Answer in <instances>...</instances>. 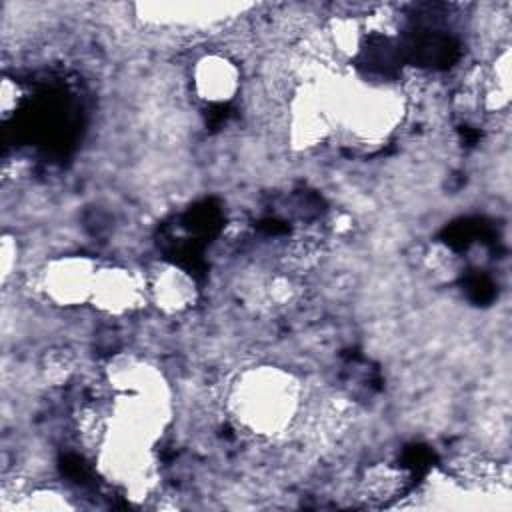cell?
Returning <instances> with one entry per match:
<instances>
[{
	"label": "cell",
	"mask_w": 512,
	"mask_h": 512,
	"mask_svg": "<svg viewBox=\"0 0 512 512\" xmlns=\"http://www.w3.org/2000/svg\"><path fill=\"white\" fill-rule=\"evenodd\" d=\"M238 426L272 438L292 426L300 410V384L278 366H254L238 374L228 396Z\"/></svg>",
	"instance_id": "6da1fadb"
},
{
	"label": "cell",
	"mask_w": 512,
	"mask_h": 512,
	"mask_svg": "<svg viewBox=\"0 0 512 512\" xmlns=\"http://www.w3.org/2000/svg\"><path fill=\"white\" fill-rule=\"evenodd\" d=\"M334 124L362 142H378L400 122L402 96L384 84L356 82L332 98Z\"/></svg>",
	"instance_id": "7a4b0ae2"
},
{
	"label": "cell",
	"mask_w": 512,
	"mask_h": 512,
	"mask_svg": "<svg viewBox=\"0 0 512 512\" xmlns=\"http://www.w3.org/2000/svg\"><path fill=\"white\" fill-rule=\"evenodd\" d=\"M98 264L88 256H58L38 272V288L54 306L72 308L90 302Z\"/></svg>",
	"instance_id": "3957f363"
},
{
	"label": "cell",
	"mask_w": 512,
	"mask_h": 512,
	"mask_svg": "<svg viewBox=\"0 0 512 512\" xmlns=\"http://www.w3.org/2000/svg\"><path fill=\"white\" fill-rule=\"evenodd\" d=\"M148 302V280L126 266H98L90 304L108 316H128Z\"/></svg>",
	"instance_id": "277c9868"
},
{
	"label": "cell",
	"mask_w": 512,
	"mask_h": 512,
	"mask_svg": "<svg viewBox=\"0 0 512 512\" xmlns=\"http://www.w3.org/2000/svg\"><path fill=\"white\" fill-rule=\"evenodd\" d=\"M192 92L206 104L230 102L240 90V68L220 52L200 56L190 72Z\"/></svg>",
	"instance_id": "5b68a950"
},
{
	"label": "cell",
	"mask_w": 512,
	"mask_h": 512,
	"mask_svg": "<svg viewBox=\"0 0 512 512\" xmlns=\"http://www.w3.org/2000/svg\"><path fill=\"white\" fill-rule=\"evenodd\" d=\"M148 302L164 314H182L198 300L194 278L176 264H158L148 276Z\"/></svg>",
	"instance_id": "8992f818"
},
{
	"label": "cell",
	"mask_w": 512,
	"mask_h": 512,
	"mask_svg": "<svg viewBox=\"0 0 512 512\" xmlns=\"http://www.w3.org/2000/svg\"><path fill=\"white\" fill-rule=\"evenodd\" d=\"M362 486H364V494L368 500H386L402 490L404 480H402L400 470L380 464L366 472Z\"/></svg>",
	"instance_id": "52a82bcc"
},
{
	"label": "cell",
	"mask_w": 512,
	"mask_h": 512,
	"mask_svg": "<svg viewBox=\"0 0 512 512\" xmlns=\"http://www.w3.org/2000/svg\"><path fill=\"white\" fill-rule=\"evenodd\" d=\"M328 42L342 56H354L362 46V24L352 16L334 18L328 24Z\"/></svg>",
	"instance_id": "ba28073f"
},
{
	"label": "cell",
	"mask_w": 512,
	"mask_h": 512,
	"mask_svg": "<svg viewBox=\"0 0 512 512\" xmlns=\"http://www.w3.org/2000/svg\"><path fill=\"white\" fill-rule=\"evenodd\" d=\"M16 508L24 510H62V508H72L70 502L64 498L62 492L56 488H36L22 496L20 502H16Z\"/></svg>",
	"instance_id": "9c48e42d"
},
{
	"label": "cell",
	"mask_w": 512,
	"mask_h": 512,
	"mask_svg": "<svg viewBox=\"0 0 512 512\" xmlns=\"http://www.w3.org/2000/svg\"><path fill=\"white\" fill-rule=\"evenodd\" d=\"M0 266H2V282L8 280V276L12 274V270L16 268V254H18V248H16V240L8 234L2 236V250H0Z\"/></svg>",
	"instance_id": "30bf717a"
},
{
	"label": "cell",
	"mask_w": 512,
	"mask_h": 512,
	"mask_svg": "<svg viewBox=\"0 0 512 512\" xmlns=\"http://www.w3.org/2000/svg\"><path fill=\"white\" fill-rule=\"evenodd\" d=\"M20 88L16 82H12L10 78L2 80V90H0V106H2V118H8L12 114V110H16L18 100H20Z\"/></svg>",
	"instance_id": "8fae6325"
}]
</instances>
